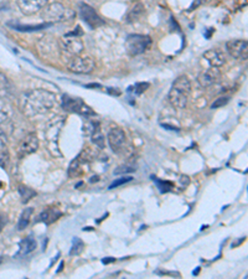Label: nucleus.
<instances>
[{"label": "nucleus", "mask_w": 248, "mask_h": 279, "mask_svg": "<svg viewBox=\"0 0 248 279\" xmlns=\"http://www.w3.org/2000/svg\"><path fill=\"white\" fill-rule=\"evenodd\" d=\"M56 105V95L45 90H32L20 97V109L26 117L46 114Z\"/></svg>", "instance_id": "f257e3e1"}, {"label": "nucleus", "mask_w": 248, "mask_h": 279, "mask_svg": "<svg viewBox=\"0 0 248 279\" xmlns=\"http://www.w3.org/2000/svg\"><path fill=\"white\" fill-rule=\"evenodd\" d=\"M191 92V84L186 76H180L175 80L171 90L169 92V100L174 107L185 108L189 99V94Z\"/></svg>", "instance_id": "f03ea898"}, {"label": "nucleus", "mask_w": 248, "mask_h": 279, "mask_svg": "<svg viewBox=\"0 0 248 279\" xmlns=\"http://www.w3.org/2000/svg\"><path fill=\"white\" fill-rule=\"evenodd\" d=\"M42 17L50 24L52 22H62L69 21L75 17V12L71 9L66 7L65 5L60 4V2H52V4L47 5L45 7L44 12H42Z\"/></svg>", "instance_id": "7ed1b4c3"}, {"label": "nucleus", "mask_w": 248, "mask_h": 279, "mask_svg": "<svg viewBox=\"0 0 248 279\" xmlns=\"http://www.w3.org/2000/svg\"><path fill=\"white\" fill-rule=\"evenodd\" d=\"M152 40L147 35H129L125 41V49L132 56H138L149 49Z\"/></svg>", "instance_id": "20e7f679"}, {"label": "nucleus", "mask_w": 248, "mask_h": 279, "mask_svg": "<svg viewBox=\"0 0 248 279\" xmlns=\"http://www.w3.org/2000/svg\"><path fill=\"white\" fill-rule=\"evenodd\" d=\"M62 107L69 112L79 113L82 115H91L93 114L91 108L81 99V98L70 97V95H64L62 97Z\"/></svg>", "instance_id": "39448f33"}, {"label": "nucleus", "mask_w": 248, "mask_h": 279, "mask_svg": "<svg viewBox=\"0 0 248 279\" xmlns=\"http://www.w3.org/2000/svg\"><path fill=\"white\" fill-rule=\"evenodd\" d=\"M94 61L89 56H74L69 62V70L75 74H89L93 71Z\"/></svg>", "instance_id": "423d86ee"}, {"label": "nucleus", "mask_w": 248, "mask_h": 279, "mask_svg": "<svg viewBox=\"0 0 248 279\" xmlns=\"http://www.w3.org/2000/svg\"><path fill=\"white\" fill-rule=\"evenodd\" d=\"M226 50L237 60H247L248 44L246 40H231L226 44Z\"/></svg>", "instance_id": "0eeeda50"}, {"label": "nucleus", "mask_w": 248, "mask_h": 279, "mask_svg": "<svg viewBox=\"0 0 248 279\" xmlns=\"http://www.w3.org/2000/svg\"><path fill=\"white\" fill-rule=\"evenodd\" d=\"M61 50L74 57L81 55V52L83 51V44L81 40L77 39V36L74 37L71 35H66L61 40Z\"/></svg>", "instance_id": "6e6552de"}, {"label": "nucleus", "mask_w": 248, "mask_h": 279, "mask_svg": "<svg viewBox=\"0 0 248 279\" xmlns=\"http://www.w3.org/2000/svg\"><path fill=\"white\" fill-rule=\"evenodd\" d=\"M80 11H81V16L83 19V21L88 25L92 29H96V27L103 25V20L99 17V15L94 11L93 7H91L87 4H82L80 7Z\"/></svg>", "instance_id": "1a4fd4ad"}, {"label": "nucleus", "mask_w": 248, "mask_h": 279, "mask_svg": "<svg viewBox=\"0 0 248 279\" xmlns=\"http://www.w3.org/2000/svg\"><path fill=\"white\" fill-rule=\"evenodd\" d=\"M64 125V120L61 118H57V119H54L51 123L49 124L46 130V138H47V143H49L50 149L57 150V139H59L60 132H61V128Z\"/></svg>", "instance_id": "9d476101"}, {"label": "nucleus", "mask_w": 248, "mask_h": 279, "mask_svg": "<svg viewBox=\"0 0 248 279\" xmlns=\"http://www.w3.org/2000/svg\"><path fill=\"white\" fill-rule=\"evenodd\" d=\"M39 149V139L35 133H30L26 137L22 139L19 147V154L20 157H25V155H30L35 153Z\"/></svg>", "instance_id": "9b49d317"}, {"label": "nucleus", "mask_w": 248, "mask_h": 279, "mask_svg": "<svg viewBox=\"0 0 248 279\" xmlns=\"http://www.w3.org/2000/svg\"><path fill=\"white\" fill-rule=\"evenodd\" d=\"M108 143L111 145L112 149L114 152H119L122 150V148L125 145L127 142V137H125V133L121 128H112L108 133Z\"/></svg>", "instance_id": "f8f14e48"}, {"label": "nucleus", "mask_w": 248, "mask_h": 279, "mask_svg": "<svg viewBox=\"0 0 248 279\" xmlns=\"http://www.w3.org/2000/svg\"><path fill=\"white\" fill-rule=\"evenodd\" d=\"M49 0H17L20 10L25 15H32L41 10Z\"/></svg>", "instance_id": "ddd939ff"}, {"label": "nucleus", "mask_w": 248, "mask_h": 279, "mask_svg": "<svg viewBox=\"0 0 248 279\" xmlns=\"http://www.w3.org/2000/svg\"><path fill=\"white\" fill-rule=\"evenodd\" d=\"M220 79V72L217 71L216 67H211L209 70H205L197 77L200 86L201 87H210L216 84Z\"/></svg>", "instance_id": "4468645a"}, {"label": "nucleus", "mask_w": 248, "mask_h": 279, "mask_svg": "<svg viewBox=\"0 0 248 279\" xmlns=\"http://www.w3.org/2000/svg\"><path fill=\"white\" fill-rule=\"evenodd\" d=\"M204 57L211 65V67H221L226 62V57H225L224 52L216 49H211L205 52Z\"/></svg>", "instance_id": "2eb2a0df"}, {"label": "nucleus", "mask_w": 248, "mask_h": 279, "mask_svg": "<svg viewBox=\"0 0 248 279\" xmlns=\"http://www.w3.org/2000/svg\"><path fill=\"white\" fill-rule=\"evenodd\" d=\"M62 216V212L56 207H50L47 210H45L44 212H41L37 217V222H44L46 225H51L55 221L59 220Z\"/></svg>", "instance_id": "dca6fc26"}, {"label": "nucleus", "mask_w": 248, "mask_h": 279, "mask_svg": "<svg viewBox=\"0 0 248 279\" xmlns=\"http://www.w3.org/2000/svg\"><path fill=\"white\" fill-rule=\"evenodd\" d=\"M36 246V240L34 237L29 236V237L24 238L19 245V252L16 253V257H24V256L30 255L31 252H34Z\"/></svg>", "instance_id": "f3484780"}, {"label": "nucleus", "mask_w": 248, "mask_h": 279, "mask_svg": "<svg viewBox=\"0 0 248 279\" xmlns=\"http://www.w3.org/2000/svg\"><path fill=\"white\" fill-rule=\"evenodd\" d=\"M9 26H11L12 29L17 30V31H22V32H29V31H39V30H44L46 27L51 26L52 24L50 22H45V24H40V25H21L17 24V22H9Z\"/></svg>", "instance_id": "a211bd4d"}, {"label": "nucleus", "mask_w": 248, "mask_h": 279, "mask_svg": "<svg viewBox=\"0 0 248 279\" xmlns=\"http://www.w3.org/2000/svg\"><path fill=\"white\" fill-rule=\"evenodd\" d=\"M9 160V153H7V138L5 133L0 129V165L5 167Z\"/></svg>", "instance_id": "6ab92c4d"}, {"label": "nucleus", "mask_w": 248, "mask_h": 279, "mask_svg": "<svg viewBox=\"0 0 248 279\" xmlns=\"http://www.w3.org/2000/svg\"><path fill=\"white\" fill-rule=\"evenodd\" d=\"M32 213H34V210H32L31 207H27L22 211L21 215H20V217H19V222H17V230L21 231L29 226Z\"/></svg>", "instance_id": "aec40b11"}, {"label": "nucleus", "mask_w": 248, "mask_h": 279, "mask_svg": "<svg viewBox=\"0 0 248 279\" xmlns=\"http://www.w3.org/2000/svg\"><path fill=\"white\" fill-rule=\"evenodd\" d=\"M10 92H11V86H10L9 80L0 72V98L9 97Z\"/></svg>", "instance_id": "412c9836"}, {"label": "nucleus", "mask_w": 248, "mask_h": 279, "mask_svg": "<svg viewBox=\"0 0 248 279\" xmlns=\"http://www.w3.org/2000/svg\"><path fill=\"white\" fill-rule=\"evenodd\" d=\"M143 14H144V6H143L140 2H138V4L134 5V7H133V9L129 11L127 20L129 22L137 21V20L139 19Z\"/></svg>", "instance_id": "4be33fe9"}, {"label": "nucleus", "mask_w": 248, "mask_h": 279, "mask_svg": "<svg viewBox=\"0 0 248 279\" xmlns=\"http://www.w3.org/2000/svg\"><path fill=\"white\" fill-rule=\"evenodd\" d=\"M92 142H93L97 147L101 148V149L104 148V135L102 134L99 124H97L96 128L93 129V132H92Z\"/></svg>", "instance_id": "5701e85b"}, {"label": "nucleus", "mask_w": 248, "mask_h": 279, "mask_svg": "<svg viewBox=\"0 0 248 279\" xmlns=\"http://www.w3.org/2000/svg\"><path fill=\"white\" fill-rule=\"evenodd\" d=\"M83 248H84V243L82 242V241L80 240L79 237H75L74 246H72L71 251H70V255H71V256L80 255V253H81L82 251H83Z\"/></svg>", "instance_id": "b1692460"}, {"label": "nucleus", "mask_w": 248, "mask_h": 279, "mask_svg": "<svg viewBox=\"0 0 248 279\" xmlns=\"http://www.w3.org/2000/svg\"><path fill=\"white\" fill-rule=\"evenodd\" d=\"M19 192L22 197V202H27V201H29L32 196L36 195V192H35L34 190H31V188H29V187H25V186H20Z\"/></svg>", "instance_id": "393cba45"}, {"label": "nucleus", "mask_w": 248, "mask_h": 279, "mask_svg": "<svg viewBox=\"0 0 248 279\" xmlns=\"http://www.w3.org/2000/svg\"><path fill=\"white\" fill-rule=\"evenodd\" d=\"M80 164H81V160L80 158L75 159L74 162L71 163L69 168V175L70 177H77V175L81 174V170H80Z\"/></svg>", "instance_id": "a878e982"}, {"label": "nucleus", "mask_w": 248, "mask_h": 279, "mask_svg": "<svg viewBox=\"0 0 248 279\" xmlns=\"http://www.w3.org/2000/svg\"><path fill=\"white\" fill-rule=\"evenodd\" d=\"M132 179H133L132 177H123V178H121V179L114 180V182L111 184V186H109V188H116V187H118V186L127 184V183L132 182Z\"/></svg>", "instance_id": "bb28decb"}, {"label": "nucleus", "mask_w": 248, "mask_h": 279, "mask_svg": "<svg viewBox=\"0 0 248 279\" xmlns=\"http://www.w3.org/2000/svg\"><path fill=\"white\" fill-rule=\"evenodd\" d=\"M229 100H230L229 97H220V98H217V99L215 100V102L211 104V108H212V109H215V108L224 107V105H226L227 103H229Z\"/></svg>", "instance_id": "cd10ccee"}, {"label": "nucleus", "mask_w": 248, "mask_h": 279, "mask_svg": "<svg viewBox=\"0 0 248 279\" xmlns=\"http://www.w3.org/2000/svg\"><path fill=\"white\" fill-rule=\"evenodd\" d=\"M158 184V187L160 188L162 192H166V191H170L172 188V184L169 182H160V180H155Z\"/></svg>", "instance_id": "c85d7f7f"}, {"label": "nucleus", "mask_w": 248, "mask_h": 279, "mask_svg": "<svg viewBox=\"0 0 248 279\" xmlns=\"http://www.w3.org/2000/svg\"><path fill=\"white\" fill-rule=\"evenodd\" d=\"M132 172H135L134 168H132V167H121V168H118V169H117L116 172H114V174L118 175V174H125V173H132Z\"/></svg>", "instance_id": "c756f323"}, {"label": "nucleus", "mask_w": 248, "mask_h": 279, "mask_svg": "<svg viewBox=\"0 0 248 279\" xmlns=\"http://www.w3.org/2000/svg\"><path fill=\"white\" fill-rule=\"evenodd\" d=\"M148 87H149V84H138V85H135V87H134L135 93L140 94V93L147 91Z\"/></svg>", "instance_id": "7c9ffc66"}, {"label": "nucleus", "mask_w": 248, "mask_h": 279, "mask_svg": "<svg viewBox=\"0 0 248 279\" xmlns=\"http://www.w3.org/2000/svg\"><path fill=\"white\" fill-rule=\"evenodd\" d=\"M9 7V0H0V11L6 10Z\"/></svg>", "instance_id": "2f4dec72"}, {"label": "nucleus", "mask_w": 248, "mask_h": 279, "mask_svg": "<svg viewBox=\"0 0 248 279\" xmlns=\"http://www.w3.org/2000/svg\"><path fill=\"white\" fill-rule=\"evenodd\" d=\"M5 222H6V221H5V218H4V217H2V216H1V215H0V230H1V228H2V226H4V225H5Z\"/></svg>", "instance_id": "473e14b6"}, {"label": "nucleus", "mask_w": 248, "mask_h": 279, "mask_svg": "<svg viewBox=\"0 0 248 279\" xmlns=\"http://www.w3.org/2000/svg\"><path fill=\"white\" fill-rule=\"evenodd\" d=\"M114 261V258H111V260H103V263H111V262H113Z\"/></svg>", "instance_id": "72a5a7b5"}, {"label": "nucleus", "mask_w": 248, "mask_h": 279, "mask_svg": "<svg viewBox=\"0 0 248 279\" xmlns=\"http://www.w3.org/2000/svg\"><path fill=\"white\" fill-rule=\"evenodd\" d=\"M0 263H1V258H0Z\"/></svg>", "instance_id": "f704fd0d"}]
</instances>
